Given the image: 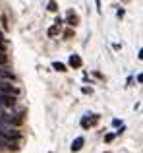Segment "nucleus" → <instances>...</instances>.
<instances>
[{"label": "nucleus", "mask_w": 143, "mask_h": 153, "mask_svg": "<svg viewBox=\"0 0 143 153\" xmlns=\"http://www.w3.org/2000/svg\"><path fill=\"white\" fill-rule=\"evenodd\" d=\"M0 51H6V41H4V39H2V35H0Z\"/></svg>", "instance_id": "obj_11"}, {"label": "nucleus", "mask_w": 143, "mask_h": 153, "mask_svg": "<svg viewBox=\"0 0 143 153\" xmlns=\"http://www.w3.org/2000/svg\"><path fill=\"white\" fill-rule=\"evenodd\" d=\"M2 147H4V143H0V151H2Z\"/></svg>", "instance_id": "obj_14"}, {"label": "nucleus", "mask_w": 143, "mask_h": 153, "mask_svg": "<svg viewBox=\"0 0 143 153\" xmlns=\"http://www.w3.org/2000/svg\"><path fill=\"white\" fill-rule=\"evenodd\" d=\"M58 33H60V25H58V23H54V25L49 29V37H56Z\"/></svg>", "instance_id": "obj_7"}, {"label": "nucleus", "mask_w": 143, "mask_h": 153, "mask_svg": "<svg viewBox=\"0 0 143 153\" xmlns=\"http://www.w3.org/2000/svg\"><path fill=\"white\" fill-rule=\"evenodd\" d=\"M93 122H97V116H93V118H89V116H85V118H81V126L83 128H89Z\"/></svg>", "instance_id": "obj_6"}, {"label": "nucleus", "mask_w": 143, "mask_h": 153, "mask_svg": "<svg viewBox=\"0 0 143 153\" xmlns=\"http://www.w3.org/2000/svg\"><path fill=\"white\" fill-rule=\"evenodd\" d=\"M95 2H97V10L101 12V0H95Z\"/></svg>", "instance_id": "obj_13"}, {"label": "nucleus", "mask_w": 143, "mask_h": 153, "mask_svg": "<svg viewBox=\"0 0 143 153\" xmlns=\"http://www.w3.org/2000/svg\"><path fill=\"white\" fill-rule=\"evenodd\" d=\"M46 8H49L50 12H56V10H58V4L54 2V0H50V2H49V6H46Z\"/></svg>", "instance_id": "obj_9"}, {"label": "nucleus", "mask_w": 143, "mask_h": 153, "mask_svg": "<svg viewBox=\"0 0 143 153\" xmlns=\"http://www.w3.org/2000/svg\"><path fill=\"white\" fill-rule=\"evenodd\" d=\"M83 143H85V140H83V138H75L74 143H72V151H79L83 147Z\"/></svg>", "instance_id": "obj_4"}, {"label": "nucleus", "mask_w": 143, "mask_h": 153, "mask_svg": "<svg viewBox=\"0 0 143 153\" xmlns=\"http://www.w3.org/2000/svg\"><path fill=\"white\" fill-rule=\"evenodd\" d=\"M52 68H54L56 72H66V70H68V68H66L62 62H54V64H52Z\"/></svg>", "instance_id": "obj_8"}, {"label": "nucleus", "mask_w": 143, "mask_h": 153, "mask_svg": "<svg viewBox=\"0 0 143 153\" xmlns=\"http://www.w3.org/2000/svg\"><path fill=\"white\" fill-rule=\"evenodd\" d=\"M0 93H8V95H19V89L10 82V79H0Z\"/></svg>", "instance_id": "obj_1"}, {"label": "nucleus", "mask_w": 143, "mask_h": 153, "mask_svg": "<svg viewBox=\"0 0 143 153\" xmlns=\"http://www.w3.org/2000/svg\"><path fill=\"white\" fill-rule=\"evenodd\" d=\"M15 105V95L0 93V107H14Z\"/></svg>", "instance_id": "obj_2"}, {"label": "nucleus", "mask_w": 143, "mask_h": 153, "mask_svg": "<svg viewBox=\"0 0 143 153\" xmlns=\"http://www.w3.org/2000/svg\"><path fill=\"white\" fill-rule=\"evenodd\" d=\"M70 66L72 68H79V66H81V58H79L77 54H72L70 56Z\"/></svg>", "instance_id": "obj_5"}, {"label": "nucleus", "mask_w": 143, "mask_h": 153, "mask_svg": "<svg viewBox=\"0 0 143 153\" xmlns=\"http://www.w3.org/2000/svg\"><path fill=\"white\" fill-rule=\"evenodd\" d=\"M6 62H8V58H6V54H4L2 51H0V64H4L6 66Z\"/></svg>", "instance_id": "obj_10"}, {"label": "nucleus", "mask_w": 143, "mask_h": 153, "mask_svg": "<svg viewBox=\"0 0 143 153\" xmlns=\"http://www.w3.org/2000/svg\"><path fill=\"white\" fill-rule=\"evenodd\" d=\"M114 140V134H106V138H105V142H112Z\"/></svg>", "instance_id": "obj_12"}, {"label": "nucleus", "mask_w": 143, "mask_h": 153, "mask_svg": "<svg viewBox=\"0 0 143 153\" xmlns=\"http://www.w3.org/2000/svg\"><path fill=\"white\" fill-rule=\"evenodd\" d=\"M66 23H70V25H77L79 23V18H77V14H74V12H68V18H66Z\"/></svg>", "instance_id": "obj_3"}]
</instances>
